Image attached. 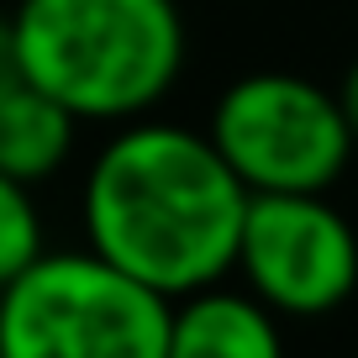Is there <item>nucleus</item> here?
<instances>
[{"label":"nucleus","instance_id":"nucleus-1","mask_svg":"<svg viewBox=\"0 0 358 358\" xmlns=\"http://www.w3.org/2000/svg\"><path fill=\"white\" fill-rule=\"evenodd\" d=\"M243 211L211 137L174 122L132 116L85 174V248L169 301L232 274Z\"/></svg>","mask_w":358,"mask_h":358},{"label":"nucleus","instance_id":"nucleus-7","mask_svg":"<svg viewBox=\"0 0 358 358\" xmlns=\"http://www.w3.org/2000/svg\"><path fill=\"white\" fill-rule=\"evenodd\" d=\"M74 132H79V122L48 90L16 79L0 95V174L22 179V185L58 174L69 164V153H74Z\"/></svg>","mask_w":358,"mask_h":358},{"label":"nucleus","instance_id":"nucleus-6","mask_svg":"<svg viewBox=\"0 0 358 358\" xmlns=\"http://www.w3.org/2000/svg\"><path fill=\"white\" fill-rule=\"evenodd\" d=\"M164 358H285L280 316L258 295L216 280L169 306Z\"/></svg>","mask_w":358,"mask_h":358},{"label":"nucleus","instance_id":"nucleus-8","mask_svg":"<svg viewBox=\"0 0 358 358\" xmlns=\"http://www.w3.org/2000/svg\"><path fill=\"white\" fill-rule=\"evenodd\" d=\"M37 253H43V216L32 185L0 174V285H11Z\"/></svg>","mask_w":358,"mask_h":358},{"label":"nucleus","instance_id":"nucleus-10","mask_svg":"<svg viewBox=\"0 0 358 358\" xmlns=\"http://www.w3.org/2000/svg\"><path fill=\"white\" fill-rule=\"evenodd\" d=\"M22 79V64H16V37H11V16H0V95Z\"/></svg>","mask_w":358,"mask_h":358},{"label":"nucleus","instance_id":"nucleus-5","mask_svg":"<svg viewBox=\"0 0 358 358\" xmlns=\"http://www.w3.org/2000/svg\"><path fill=\"white\" fill-rule=\"evenodd\" d=\"M232 268L274 316H327L358 290V232L327 195H248Z\"/></svg>","mask_w":358,"mask_h":358},{"label":"nucleus","instance_id":"nucleus-4","mask_svg":"<svg viewBox=\"0 0 358 358\" xmlns=\"http://www.w3.org/2000/svg\"><path fill=\"white\" fill-rule=\"evenodd\" d=\"M206 137L248 195H327L358 148L332 90L285 69L232 79Z\"/></svg>","mask_w":358,"mask_h":358},{"label":"nucleus","instance_id":"nucleus-3","mask_svg":"<svg viewBox=\"0 0 358 358\" xmlns=\"http://www.w3.org/2000/svg\"><path fill=\"white\" fill-rule=\"evenodd\" d=\"M169 295L101 253H37L0 285V358H164Z\"/></svg>","mask_w":358,"mask_h":358},{"label":"nucleus","instance_id":"nucleus-2","mask_svg":"<svg viewBox=\"0 0 358 358\" xmlns=\"http://www.w3.org/2000/svg\"><path fill=\"white\" fill-rule=\"evenodd\" d=\"M11 37L22 79L74 122L148 116L185 69L174 0H22Z\"/></svg>","mask_w":358,"mask_h":358},{"label":"nucleus","instance_id":"nucleus-9","mask_svg":"<svg viewBox=\"0 0 358 358\" xmlns=\"http://www.w3.org/2000/svg\"><path fill=\"white\" fill-rule=\"evenodd\" d=\"M332 95H337V111H343L348 132H353V143H358V58L343 69V85H337Z\"/></svg>","mask_w":358,"mask_h":358}]
</instances>
